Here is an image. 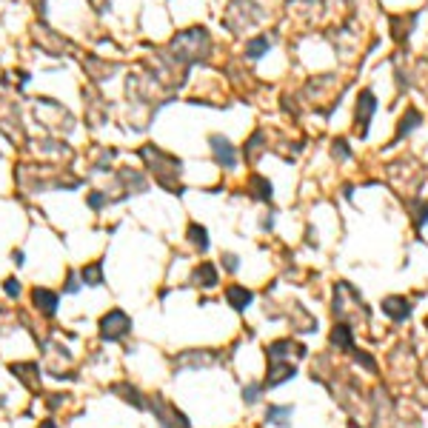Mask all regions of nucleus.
<instances>
[{"label":"nucleus","mask_w":428,"mask_h":428,"mask_svg":"<svg viewBox=\"0 0 428 428\" xmlns=\"http://www.w3.org/2000/svg\"><path fill=\"white\" fill-rule=\"evenodd\" d=\"M191 240H194L200 248H209V240H206V229H197V225H191Z\"/></svg>","instance_id":"6"},{"label":"nucleus","mask_w":428,"mask_h":428,"mask_svg":"<svg viewBox=\"0 0 428 428\" xmlns=\"http://www.w3.org/2000/svg\"><path fill=\"white\" fill-rule=\"evenodd\" d=\"M257 391H260V388H257V385H251V388H248V391H246L248 403H254V400H257Z\"/></svg>","instance_id":"8"},{"label":"nucleus","mask_w":428,"mask_h":428,"mask_svg":"<svg viewBox=\"0 0 428 428\" xmlns=\"http://www.w3.org/2000/svg\"><path fill=\"white\" fill-rule=\"evenodd\" d=\"M35 303L40 305V308H43L46 314H54V305H58V297H54L51 291H40V289H37V291H35Z\"/></svg>","instance_id":"3"},{"label":"nucleus","mask_w":428,"mask_h":428,"mask_svg":"<svg viewBox=\"0 0 428 428\" xmlns=\"http://www.w3.org/2000/svg\"><path fill=\"white\" fill-rule=\"evenodd\" d=\"M43 428H54V422H46V425Z\"/></svg>","instance_id":"9"},{"label":"nucleus","mask_w":428,"mask_h":428,"mask_svg":"<svg viewBox=\"0 0 428 428\" xmlns=\"http://www.w3.org/2000/svg\"><path fill=\"white\" fill-rule=\"evenodd\" d=\"M100 328H103L100 331L103 340H120V337L131 328V323H129V317H126L123 311H111L109 317H103Z\"/></svg>","instance_id":"1"},{"label":"nucleus","mask_w":428,"mask_h":428,"mask_svg":"<svg viewBox=\"0 0 428 428\" xmlns=\"http://www.w3.org/2000/svg\"><path fill=\"white\" fill-rule=\"evenodd\" d=\"M6 294H9V297H15V294H17V286H15V280H6Z\"/></svg>","instance_id":"7"},{"label":"nucleus","mask_w":428,"mask_h":428,"mask_svg":"<svg viewBox=\"0 0 428 428\" xmlns=\"http://www.w3.org/2000/svg\"><path fill=\"white\" fill-rule=\"evenodd\" d=\"M83 280H92L89 286H100L103 280H100V263H95L92 269H83Z\"/></svg>","instance_id":"5"},{"label":"nucleus","mask_w":428,"mask_h":428,"mask_svg":"<svg viewBox=\"0 0 428 428\" xmlns=\"http://www.w3.org/2000/svg\"><path fill=\"white\" fill-rule=\"evenodd\" d=\"M229 303L234 305V308H246L248 303H251V291H246V289H240V286H234V289H229Z\"/></svg>","instance_id":"2"},{"label":"nucleus","mask_w":428,"mask_h":428,"mask_svg":"<svg viewBox=\"0 0 428 428\" xmlns=\"http://www.w3.org/2000/svg\"><path fill=\"white\" fill-rule=\"evenodd\" d=\"M283 417H291V408H269V420L277 422V425H286L289 420H283Z\"/></svg>","instance_id":"4"}]
</instances>
